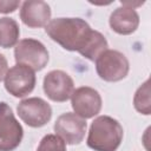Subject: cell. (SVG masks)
I'll return each instance as SVG.
<instances>
[{
  "label": "cell",
  "instance_id": "6da1fadb",
  "mask_svg": "<svg viewBox=\"0 0 151 151\" xmlns=\"http://www.w3.org/2000/svg\"><path fill=\"white\" fill-rule=\"evenodd\" d=\"M48 37L67 51L81 53L92 40L96 31L80 18H57L51 20L46 28Z\"/></svg>",
  "mask_w": 151,
  "mask_h": 151
},
{
  "label": "cell",
  "instance_id": "7a4b0ae2",
  "mask_svg": "<svg viewBox=\"0 0 151 151\" xmlns=\"http://www.w3.org/2000/svg\"><path fill=\"white\" fill-rule=\"evenodd\" d=\"M123 126L112 117H97L88 131L87 146L94 151H116L123 140Z\"/></svg>",
  "mask_w": 151,
  "mask_h": 151
},
{
  "label": "cell",
  "instance_id": "3957f363",
  "mask_svg": "<svg viewBox=\"0 0 151 151\" xmlns=\"http://www.w3.org/2000/svg\"><path fill=\"white\" fill-rule=\"evenodd\" d=\"M130 70L127 58L119 51L106 50L96 59V71L100 79L110 83L124 79Z\"/></svg>",
  "mask_w": 151,
  "mask_h": 151
},
{
  "label": "cell",
  "instance_id": "277c9868",
  "mask_svg": "<svg viewBox=\"0 0 151 151\" xmlns=\"http://www.w3.org/2000/svg\"><path fill=\"white\" fill-rule=\"evenodd\" d=\"M17 64L28 66L33 71H41L48 63V51L42 42L35 39H22L14 48Z\"/></svg>",
  "mask_w": 151,
  "mask_h": 151
},
{
  "label": "cell",
  "instance_id": "5b68a950",
  "mask_svg": "<svg viewBox=\"0 0 151 151\" xmlns=\"http://www.w3.org/2000/svg\"><path fill=\"white\" fill-rule=\"evenodd\" d=\"M24 130L15 119L12 109L4 101L0 103V151L15 150L22 139Z\"/></svg>",
  "mask_w": 151,
  "mask_h": 151
},
{
  "label": "cell",
  "instance_id": "8992f818",
  "mask_svg": "<svg viewBox=\"0 0 151 151\" xmlns=\"http://www.w3.org/2000/svg\"><path fill=\"white\" fill-rule=\"evenodd\" d=\"M17 112L20 119L31 127H41L52 118V107L41 98L32 97L19 103Z\"/></svg>",
  "mask_w": 151,
  "mask_h": 151
},
{
  "label": "cell",
  "instance_id": "52a82bcc",
  "mask_svg": "<svg viewBox=\"0 0 151 151\" xmlns=\"http://www.w3.org/2000/svg\"><path fill=\"white\" fill-rule=\"evenodd\" d=\"M35 86V74L32 68L17 64L9 68L5 76L6 91L17 98L29 94Z\"/></svg>",
  "mask_w": 151,
  "mask_h": 151
},
{
  "label": "cell",
  "instance_id": "ba28073f",
  "mask_svg": "<svg viewBox=\"0 0 151 151\" xmlns=\"http://www.w3.org/2000/svg\"><path fill=\"white\" fill-rule=\"evenodd\" d=\"M87 124L85 119L80 118L76 113L66 112L58 117L54 123L55 134L63 139L64 143L74 145L83 142L85 137Z\"/></svg>",
  "mask_w": 151,
  "mask_h": 151
},
{
  "label": "cell",
  "instance_id": "9c48e42d",
  "mask_svg": "<svg viewBox=\"0 0 151 151\" xmlns=\"http://www.w3.org/2000/svg\"><path fill=\"white\" fill-rule=\"evenodd\" d=\"M71 104L74 113L83 119L93 118L101 110V97L99 92L88 86H81L73 91Z\"/></svg>",
  "mask_w": 151,
  "mask_h": 151
},
{
  "label": "cell",
  "instance_id": "30bf717a",
  "mask_svg": "<svg viewBox=\"0 0 151 151\" xmlns=\"http://www.w3.org/2000/svg\"><path fill=\"white\" fill-rule=\"evenodd\" d=\"M42 87L45 94L51 100L63 103L71 98L74 91V83L66 72L53 70L45 76Z\"/></svg>",
  "mask_w": 151,
  "mask_h": 151
},
{
  "label": "cell",
  "instance_id": "8fae6325",
  "mask_svg": "<svg viewBox=\"0 0 151 151\" xmlns=\"http://www.w3.org/2000/svg\"><path fill=\"white\" fill-rule=\"evenodd\" d=\"M51 14L50 5L40 0L25 1L20 9L21 21L31 28H39L44 26L46 27L51 21Z\"/></svg>",
  "mask_w": 151,
  "mask_h": 151
},
{
  "label": "cell",
  "instance_id": "7c38bea8",
  "mask_svg": "<svg viewBox=\"0 0 151 151\" xmlns=\"http://www.w3.org/2000/svg\"><path fill=\"white\" fill-rule=\"evenodd\" d=\"M122 5V7L116 8L111 13L109 24L113 32L122 35H129L138 28L139 15L134 8L124 4Z\"/></svg>",
  "mask_w": 151,
  "mask_h": 151
},
{
  "label": "cell",
  "instance_id": "4fadbf2b",
  "mask_svg": "<svg viewBox=\"0 0 151 151\" xmlns=\"http://www.w3.org/2000/svg\"><path fill=\"white\" fill-rule=\"evenodd\" d=\"M20 29L18 22L12 18H0V47L9 48L18 44Z\"/></svg>",
  "mask_w": 151,
  "mask_h": 151
},
{
  "label": "cell",
  "instance_id": "5bb4252c",
  "mask_svg": "<svg viewBox=\"0 0 151 151\" xmlns=\"http://www.w3.org/2000/svg\"><path fill=\"white\" fill-rule=\"evenodd\" d=\"M150 81L149 79L137 90L134 98H133V105L134 109L140 112L142 114L149 116L151 113V104H150Z\"/></svg>",
  "mask_w": 151,
  "mask_h": 151
},
{
  "label": "cell",
  "instance_id": "9a60e30c",
  "mask_svg": "<svg viewBox=\"0 0 151 151\" xmlns=\"http://www.w3.org/2000/svg\"><path fill=\"white\" fill-rule=\"evenodd\" d=\"M37 151H66V145L57 134H46L40 140Z\"/></svg>",
  "mask_w": 151,
  "mask_h": 151
},
{
  "label": "cell",
  "instance_id": "2e32d148",
  "mask_svg": "<svg viewBox=\"0 0 151 151\" xmlns=\"http://www.w3.org/2000/svg\"><path fill=\"white\" fill-rule=\"evenodd\" d=\"M20 6V1H8V0H0V13L7 14L14 12Z\"/></svg>",
  "mask_w": 151,
  "mask_h": 151
},
{
  "label": "cell",
  "instance_id": "e0dca14e",
  "mask_svg": "<svg viewBox=\"0 0 151 151\" xmlns=\"http://www.w3.org/2000/svg\"><path fill=\"white\" fill-rule=\"evenodd\" d=\"M8 71V64H7V60L5 58L4 54L0 53V81L2 79H5V76Z\"/></svg>",
  "mask_w": 151,
  "mask_h": 151
}]
</instances>
